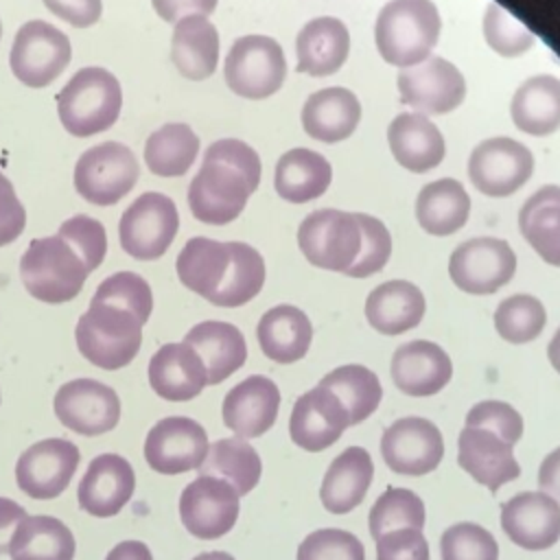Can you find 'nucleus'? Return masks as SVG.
<instances>
[{
	"mask_svg": "<svg viewBox=\"0 0 560 560\" xmlns=\"http://www.w3.org/2000/svg\"><path fill=\"white\" fill-rule=\"evenodd\" d=\"M179 230L175 201L162 192H142L120 217L118 238L125 254L138 260L160 258Z\"/></svg>",
	"mask_w": 560,
	"mask_h": 560,
	"instance_id": "10",
	"label": "nucleus"
},
{
	"mask_svg": "<svg viewBox=\"0 0 560 560\" xmlns=\"http://www.w3.org/2000/svg\"><path fill=\"white\" fill-rule=\"evenodd\" d=\"M184 343H188L203 361L208 385L223 383L228 376L241 370L247 359V343L243 332L228 322L208 319L195 324L186 332Z\"/></svg>",
	"mask_w": 560,
	"mask_h": 560,
	"instance_id": "28",
	"label": "nucleus"
},
{
	"mask_svg": "<svg viewBox=\"0 0 560 560\" xmlns=\"http://www.w3.org/2000/svg\"><path fill=\"white\" fill-rule=\"evenodd\" d=\"M92 300L127 308L133 315H138L142 324H147V319L153 311L151 287L142 276H138L133 271H118V273L105 278L96 287V293L92 295Z\"/></svg>",
	"mask_w": 560,
	"mask_h": 560,
	"instance_id": "46",
	"label": "nucleus"
},
{
	"mask_svg": "<svg viewBox=\"0 0 560 560\" xmlns=\"http://www.w3.org/2000/svg\"><path fill=\"white\" fill-rule=\"evenodd\" d=\"M547 359H549L551 368L560 374V328L556 330V335L551 337V341L547 346Z\"/></svg>",
	"mask_w": 560,
	"mask_h": 560,
	"instance_id": "60",
	"label": "nucleus"
},
{
	"mask_svg": "<svg viewBox=\"0 0 560 560\" xmlns=\"http://www.w3.org/2000/svg\"><path fill=\"white\" fill-rule=\"evenodd\" d=\"M442 28L431 0H389L374 24L378 55L398 68H411L431 57Z\"/></svg>",
	"mask_w": 560,
	"mask_h": 560,
	"instance_id": "2",
	"label": "nucleus"
},
{
	"mask_svg": "<svg viewBox=\"0 0 560 560\" xmlns=\"http://www.w3.org/2000/svg\"><path fill=\"white\" fill-rule=\"evenodd\" d=\"M483 37L486 44L501 57L523 55L536 42L534 33L497 2H490L483 13Z\"/></svg>",
	"mask_w": 560,
	"mask_h": 560,
	"instance_id": "47",
	"label": "nucleus"
},
{
	"mask_svg": "<svg viewBox=\"0 0 560 560\" xmlns=\"http://www.w3.org/2000/svg\"><path fill=\"white\" fill-rule=\"evenodd\" d=\"M258 184V153L243 140L221 138L206 149L201 168L188 186L190 212L201 223L225 225L243 212Z\"/></svg>",
	"mask_w": 560,
	"mask_h": 560,
	"instance_id": "1",
	"label": "nucleus"
},
{
	"mask_svg": "<svg viewBox=\"0 0 560 560\" xmlns=\"http://www.w3.org/2000/svg\"><path fill=\"white\" fill-rule=\"evenodd\" d=\"M389 374L402 394L424 398L446 387L453 376V363L438 343L416 339L394 350Z\"/></svg>",
	"mask_w": 560,
	"mask_h": 560,
	"instance_id": "24",
	"label": "nucleus"
},
{
	"mask_svg": "<svg viewBox=\"0 0 560 560\" xmlns=\"http://www.w3.org/2000/svg\"><path fill=\"white\" fill-rule=\"evenodd\" d=\"M57 420L79 435H101L120 420L118 394L96 378H74L55 394Z\"/></svg>",
	"mask_w": 560,
	"mask_h": 560,
	"instance_id": "15",
	"label": "nucleus"
},
{
	"mask_svg": "<svg viewBox=\"0 0 560 560\" xmlns=\"http://www.w3.org/2000/svg\"><path fill=\"white\" fill-rule=\"evenodd\" d=\"M376 560H431L422 529L402 527L376 538Z\"/></svg>",
	"mask_w": 560,
	"mask_h": 560,
	"instance_id": "53",
	"label": "nucleus"
},
{
	"mask_svg": "<svg viewBox=\"0 0 560 560\" xmlns=\"http://www.w3.org/2000/svg\"><path fill=\"white\" fill-rule=\"evenodd\" d=\"M140 166L133 151L120 142H101L81 153L74 166L77 192L96 206L118 203L138 182Z\"/></svg>",
	"mask_w": 560,
	"mask_h": 560,
	"instance_id": "8",
	"label": "nucleus"
},
{
	"mask_svg": "<svg viewBox=\"0 0 560 560\" xmlns=\"http://www.w3.org/2000/svg\"><path fill=\"white\" fill-rule=\"evenodd\" d=\"M424 503L422 499L409 488H387L370 508L368 525L370 536L376 540L387 532L413 527H424Z\"/></svg>",
	"mask_w": 560,
	"mask_h": 560,
	"instance_id": "44",
	"label": "nucleus"
},
{
	"mask_svg": "<svg viewBox=\"0 0 560 560\" xmlns=\"http://www.w3.org/2000/svg\"><path fill=\"white\" fill-rule=\"evenodd\" d=\"M142 326L131 311L92 300L74 328L77 348L92 365L120 370L136 359L142 343Z\"/></svg>",
	"mask_w": 560,
	"mask_h": 560,
	"instance_id": "5",
	"label": "nucleus"
},
{
	"mask_svg": "<svg viewBox=\"0 0 560 560\" xmlns=\"http://www.w3.org/2000/svg\"><path fill=\"white\" fill-rule=\"evenodd\" d=\"M278 409V385L262 374H254L225 394L221 416L223 424L238 438H260L273 427Z\"/></svg>",
	"mask_w": 560,
	"mask_h": 560,
	"instance_id": "23",
	"label": "nucleus"
},
{
	"mask_svg": "<svg viewBox=\"0 0 560 560\" xmlns=\"http://www.w3.org/2000/svg\"><path fill=\"white\" fill-rule=\"evenodd\" d=\"M319 385L335 392V396L341 400V405L348 411L350 427L368 420L383 398L378 376L370 368L359 363L335 368L319 381Z\"/></svg>",
	"mask_w": 560,
	"mask_h": 560,
	"instance_id": "42",
	"label": "nucleus"
},
{
	"mask_svg": "<svg viewBox=\"0 0 560 560\" xmlns=\"http://www.w3.org/2000/svg\"><path fill=\"white\" fill-rule=\"evenodd\" d=\"M298 560H365V549L352 532L324 527L300 542Z\"/></svg>",
	"mask_w": 560,
	"mask_h": 560,
	"instance_id": "50",
	"label": "nucleus"
},
{
	"mask_svg": "<svg viewBox=\"0 0 560 560\" xmlns=\"http://www.w3.org/2000/svg\"><path fill=\"white\" fill-rule=\"evenodd\" d=\"M298 245L311 265L346 273L361 249V225L357 212L335 208L311 212L300 223Z\"/></svg>",
	"mask_w": 560,
	"mask_h": 560,
	"instance_id": "6",
	"label": "nucleus"
},
{
	"mask_svg": "<svg viewBox=\"0 0 560 560\" xmlns=\"http://www.w3.org/2000/svg\"><path fill=\"white\" fill-rule=\"evenodd\" d=\"M0 37H2V24H0Z\"/></svg>",
	"mask_w": 560,
	"mask_h": 560,
	"instance_id": "62",
	"label": "nucleus"
},
{
	"mask_svg": "<svg viewBox=\"0 0 560 560\" xmlns=\"http://www.w3.org/2000/svg\"><path fill=\"white\" fill-rule=\"evenodd\" d=\"M230 252H232L230 273L225 278V284L212 300L214 306H223V308L247 304L260 293L265 284V260L252 245L241 241H230Z\"/></svg>",
	"mask_w": 560,
	"mask_h": 560,
	"instance_id": "43",
	"label": "nucleus"
},
{
	"mask_svg": "<svg viewBox=\"0 0 560 560\" xmlns=\"http://www.w3.org/2000/svg\"><path fill=\"white\" fill-rule=\"evenodd\" d=\"M350 50V33L337 18H315L306 22L295 39L298 72L311 77H328L337 72Z\"/></svg>",
	"mask_w": 560,
	"mask_h": 560,
	"instance_id": "29",
	"label": "nucleus"
},
{
	"mask_svg": "<svg viewBox=\"0 0 560 560\" xmlns=\"http://www.w3.org/2000/svg\"><path fill=\"white\" fill-rule=\"evenodd\" d=\"M192 560H234V556H230L228 551H206L195 556Z\"/></svg>",
	"mask_w": 560,
	"mask_h": 560,
	"instance_id": "61",
	"label": "nucleus"
},
{
	"mask_svg": "<svg viewBox=\"0 0 560 560\" xmlns=\"http://www.w3.org/2000/svg\"><path fill=\"white\" fill-rule=\"evenodd\" d=\"M230 265H232L230 241L221 243L206 236H192L182 247L175 269H177L179 282L186 289H190L192 293L201 295L212 304V300L225 284Z\"/></svg>",
	"mask_w": 560,
	"mask_h": 560,
	"instance_id": "30",
	"label": "nucleus"
},
{
	"mask_svg": "<svg viewBox=\"0 0 560 560\" xmlns=\"http://www.w3.org/2000/svg\"><path fill=\"white\" fill-rule=\"evenodd\" d=\"M387 142L396 162L411 173L435 168L446 151L440 129L420 112L398 114L387 127Z\"/></svg>",
	"mask_w": 560,
	"mask_h": 560,
	"instance_id": "26",
	"label": "nucleus"
},
{
	"mask_svg": "<svg viewBox=\"0 0 560 560\" xmlns=\"http://www.w3.org/2000/svg\"><path fill=\"white\" fill-rule=\"evenodd\" d=\"M11 560H72L74 536L70 527L46 514L26 516L9 536Z\"/></svg>",
	"mask_w": 560,
	"mask_h": 560,
	"instance_id": "37",
	"label": "nucleus"
},
{
	"mask_svg": "<svg viewBox=\"0 0 560 560\" xmlns=\"http://www.w3.org/2000/svg\"><path fill=\"white\" fill-rule=\"evenodd\" d=\"M208 455L206 429L186 416L158 420L144 440V459L160 475H182L199 468Z\"/></svg>",
	"mask_w": 560,
	"mask_h": 560,
	"instance_id": "16",
	"label": "nucleus"
},
{
	"mask_svg": "<svg viewBox=\"0 0 560 560\" xmlns=\"http://www.w3.org/2000/svg\"><path fill=\"white\" fill-rule=\"evenodd\" d=\"M118 79L98 66L81 68L57 94V114L70 136L88 138L109 129L120 114Z\"/></svg>",
	"mask_w": 560,
	"mask_h": 560,
	"instance_id": "4",
	"label": "nucleus"
},
{
	"mask_svg": "<svg viewBox=\"0 0 560 560\" xmlns=\"http://www.w3.org/2000/svg\"><path fill=\"white\" fill-rule=\"evenodd\" d=\"M304 131L319 142H339L352 136L361 120V103L346 88L313 92L302 107Z\"/></svg>",
	"mask_w": 560,
	"mask_h": 560,
	"instance_id": "31",
	"label": "nucleus"
},
{
	"mask_svg": "<svg viewBox=\"0 0 560 560\" xmlns=\"http://www.w3.org/2000/svg\"><path fill=\"white\" fill-rule=\"evenodd\" d=\"M26 225V212L13 184L0 173V247L13 243Z\"/></svg>",
	"mask_w": 560,
	"mask_h": 560,
	"instance_id": "54",
	"label": "nucleus"
},
{
	"mask_svg": "<svg viewBox=\"0 0 560 560\" xmlns=\"http://www.w3.org/2000/svg\"><path fill=\"white\" fill-rule=\"evenodd\" d=\"M26 510L15 503L13 499H7V497H0V529H7V527H15L18 523H22L26 518Z\"/></svg>",
	"mask_w": 560,
	"mask_h": 560,
	"instance_id": "59",
	"label": "nucleus"
},
{
	"mask_svg": "<svg viewBox=\"0 0 560 560\" xmlns=\"http://www.w3.org/2000/svg\"><path fill=\"white\" fill-rule=\"evenodd\" d=\"M547 324L542 302L529 293L505 298L494 311V328L510 343H527L536 339Z\"/></svg>",
	"mask_w": 560,
	"mask_h": 560,
	"instance_id": "45",
	"label": "nucleus"
},
{
	"mask_svg": "<svg viewBox=\"0 0 560 560\" xmlns=\"http://www.w3.org/2000/svg\"><path fill=\"white\" fill-rule=\"evenodd\" d=\"M105 560H153L149 547L140 540H125V542H118Z\"/></svg>",
	"mask_w": 560,
	"mask_h": 560,
	"instance_id": "58",
	"label": "nucleus"
},
{
	"mask_svg": "<svg viewBox=\"0 0 560 560\" xmlns=\"http://www.w3.org/2000/svg\"><path fill=\"white\" fill-rule=\"evenodd\" d=\"M424 295L407 280H389L370 291L365 317L381 335H400L416 328L424 317Z\"/></svg>",
	"mask_w": 560,
	"mask_h": 560,
	"instance_id": "32",
	"label": "nucleus"
},
{
	"mask_svg": "<svg viewBox=\"0 0 560 560\" xmlns=\"http://www.w3.org/2000/svg\"><path fill=\"white\" fill-rule=\"evenodd\" d=\"M398 92L400 101L420 114H448L462 105L466 79L451 61L431 55L398 72Z\"/></svg>",
	"mask_w": 560,
	"mask_h": 560,
	"instance_id": "17",
	"label": "nucleus"
},
{
	"mask_svg": "<svg viewBox=\"0 0 560 560\" xmlns=\"http://www.w3.org/2000/svg\"><path fill=\"white\" fill-rule=\"evenodd\" d=\"M534 171L532 151L514 138H488L479 142L468 158V177L472 186L488 197H508L516 192Z\"/></svg>",
	"mask_w": 560,
	"mask_h": 560,
	"instance_id": "12",
	"label": "nucleus"
},
{
	"mask_svg": "<svg viewBox=\"0 0 560 560\" xmlns=\"http://www.w3.org/2000/svg\"><path fill=\"white\" fill-rule=\"evenodd\" d=\"M50 13L77 28H88L101 20V0H42Z\"/></svg>",
	"mask_w": 560,
	"mask_h": 560,
	"instance_id": "55",
	"label": "nucleus"
},
{
	"mask_svg": "<svg viewBox=\"0 0 560 560\" xmlns=\"http://www.w3.org/2000/svg\"><path fill=\"white\" fill-rule=\"evenodd\" d=\"M381 455L396 475L420 477L435 470L444 455L440 429L420 416L394 420L381 438Z\"/></svg>",
	"mask_w": 560,
	"mask_h": 560,
	"instance_id": "13",
	"label": "nucleus"
},
{
	"mask_svg": "<svg viewBox=\"0 0 560 560\" xmlns=\"http://www.w3.org/2000/svg\"><path fill=\"white\" fill-rule=\"evenodd\" d=\"M57 234L63 236L81 254L90 271H94L103 262L107 254V234L101 221L88 214H77L66 219L59 225Z\"/></svg>",
	"mask_w": 560,
	"mask_h": 560,
	"instance_id": "51",
	"label": "nucleus"
},
{
	"mask_svg": "<svg viewBox=\"0 0 560 560\" xmlns=\"http://www.w3.org/2000/svg\"><path fill=\"white\" fill-rule=\"evenodd\" d=\"M262 464L256 448L243 438H223L208 446L199 475H212L228 481L238 497L249 494L260 481Z\"/></svg>",
	"mask_w": 560,
	"mask_h": 560,
	"instance_id": "40",
	"label": "nucleus"
},
{
	"mask_svg": "<svg viewBox=\"0 0 560 560\" xmlns=\"http://www.w3.org/2000/svg\"><path fill=\"white\" fill-rule=\"evenodd\" d=\"M219 0H151L155 13L164 22H179L186 15H203L208 18Z\"/></svg>",
	"mask_w": 560,
	"mask_h": 560,
	"instance_id": "56",
	"label": "nucleus"
},
{
	"mask_svg": "<svg viewBox=\"0 0 560 560\" xmlns=\"http://www.w3.org/2000/svg\"><path fill=\"white\" fill-rule=\"evenodd\" d=\"M516 254L494 236H475L455 247L448 260V276L457 289L472 295H490L512 280Z\"/></svg>",
	"mask_w": 560,
	"mask_h": 560,
	"instance_id": "11",
	"label": "nucleus"
},
{
	"mask_svg": "<svg viewBox=\"0 0 560 560\" xmlns=\"http://www.w3.org/2000/svg\"><path fill=\"white\" fill-rule=\"evenodd\" d=\"M518 230L545 262L560 267V186H542L523 203Z\"/></svg>",
	"mask_w": 560,
	"mask_h": 560,
	"instance_id": "39",
	"label": "nucleus"
},
{
	"mask_svg": "<svg viewBox=\"0 0 560 560\" xmlns=\"http://www.w3.org/2000/svg\"><path fill=\"white\" fill-rule=\"evenodd\" d=\"M457 464L477 483L497 492L521 475L512 444L481 427H464L457 438Z\"/></svg>",
	"mask_w": 560,
	"mask_h": 560,
	"instance_id": "22",
	"label": "nucleus"
},
{
	"mask_svg": "<svg viewBox=\"0 0 560 560\" xmlns=\"http://www.w3.org/2000/svg\"><path fill=\"white\" fill-rule=\"evenodd\" d=\"M501 527L521 549H549L560 538V503L542 490L518 492L501 505Z\"/></svg>",
	"mask_w": 560,
	"mask_h": 560,
	"instance_id": "19",
	"label": "nucleus"
},
{
	"mask_svg": "<svg viewBox=\"0 0 560 560\" xmlns=\"http://www.w3.org/2000/svg\"><path fill=\"white\" fill-rule=\"evenodd\" d=\"M538 486L560 503V446L553 448L538 468Z\"/></svg>",
	"mask_w": 560,
	"mask_h": 560,
	"instance_id": "57",
	"label": "nucleus"
},
{
	"mask_svg": "<svg viewBox=\"0 0 560 560\" xmlns=\"http://www.w3.org/2000/svg\"><path fill=\"white\" fill-rule=\"evenodd\" d=\"M223 74L236 96L267 98L280 90L287 77L284 50L267 35L238 37L225 57Z\"/></svg>",
	"mask_w": 560,
	"mask_h": 560,
	"instance_id": "7",
	"label": "nucleus"
},
{
	"mask_svg": "<svg viewBox=\"0 0 560 560\" xmlns=\"http://www.w3.org/2000/svg\"><path fill=\"white\" fill-rule=\"evenodd\" d=\"M470 214V197L466 188L453 179H435L418 192L416 219L431 236H448L466 225Z\"/></svg>",
	"mask_w": 560,
	"mask_h": 560,
	"instance_id": "38",
	"label": "nucleus"
},
{
	"mask_svg": "<svg viewBox=\"0 0 560 560\" xmlns=\"http://www.w3.org/2000/svg\"><path fill=\"white\" fill-rule=\"evenodd\" d=\"M199 153L197 133L184 122H168L153 131L144 142V164L153 175L179 177Z\"/></svg>",
	"mask_w": 560,
	"mask_h": 560,
	"instance_id": "41",
	"label": "nucleus"
},
{
	"mask_svg": "<svg viewBox=\"0 0 560 560\" xmlns=\"http://www.w3.org/2000/svg\"><path fill=\"white\" fill-rule=\"evenodd\" d=\"M238 508V492L212 475H199L179 497V518L188 534L201 540L225 536L236 525Z\"/></svg>",
	"mask_w": 560,
	"mask_h": 560,
	"instance_id": "14",
	"label": "nucleus"
},
{
	"mask_svg": "<svg viewBox=\"0 0 560 560\" xmlns=\"http://www.w3.org/2000/svg\"><path fill=\"white\" fill-rule=\"evenodd\" d=\"M442 560H499V542L477 523H455L440 536Z\"/></svg>",
	"mask_w": 560,
	"mask_h": 560,
	"instance_id": "48",
	"label": "nucleus"
},
{
	"mask_svg": "<svg viewBox=\"0 0 560 560\" xmlns=\"http://www.w3.org/2000/svg\"><path fill=\"white\" fill-rule=\"evenodd\" d=\"M332 179L328 160L311 149L295 147L280 155L273 173L276 192L289 203H306L322 197Z\"/></svg>",
	"mask_w": 560,
	"mask_h": 560,
	"instance_id": "36",
	"label": "nucleus"
},
{
	"mask_svg": "<svg viewBox=\"0 0 560 560\" xmlns=\"http://www.w3.org/2000/svg\"><path fill=\"white\" fill-rule=\"evenodd\" d=\"M357 219L361 225V249L346 276L368 278L387 265L392 254V236L381 219L365 212H357Z\"/></svg>",
	"mask_w": 560,
	"mask_h": 560,
	"instance_id": "49",
	"label": "nucleus"
},
{
	"mask_svg": "<svg viewBox=\"0 0 560 560\" xmlns=\"http://www.w3.org/2000/svg\"><path fill=\"white\" fill-rule=\"evenodd\" d=\"M350 427L348 411L328 387L319 385L304 392L291 409L289 438L295 446L319 453L332 446Z\"/></svg>",
	"mask_w": 560,
	"mask_h": 560,
	"instance_id": "20",
	"label": "nucleus"
},
{
	"mask_svg": "<svg viewBox=\"0 0 560 560\" xmlns=\"http://www.w3.org/2000/svg\"><path fill=\"white\" fill-rule=\"evenodd\" d=\"M256 337L267 359L276 363H295L311 348L313 326L302 308L278 304L260 317Z\"/></svg>",
	"mask_w": 560,
	"mask_h": 560,
	"instance_id": "33",
	"label": "nucleus"
},
{
	"mask_svg": "<svg viewBox=\"0 0 560 560\" xmlns=\"http://www.w3.org/2000/svg\"><path fill=\"white\" fill-rule=\"evenodd\" d=\"M374 477V464L370 453L363 446L343 448L328 466L319 501L330 514L352 512L368 494V488Z\"/></svg>",
	"mask_w": 560,
	"mask_h": 560,
	"instance_id": "27",
	"label": "nucleus"
},
{
	"mask_svg": "<svg viewBox=\"0 0 560 560\" xmlns=\"http://www.w3.org/2000/svg\"><path fill=\"white\" fill-rule=\"evenodd\" d=\"M171 61L186 79H208L217 70L219 61V33L214 24L203 15H186L175 22Z\"/></svg>",
	"mask_w": 560,
	"mask_h": 560,
	"instance_id": "34",
	"label": "nucleus"
},
{
	"mask_svg": "<svg viewBox=\"0 0 560 560\" xmlns=\"http://www.w3.org/2000/svg\"><path fill=\"white\" fill-rule=\"evenodd\" d=\"M136 490L131 464L116 453L96 455L79 481L77 499L81 510L92 516L107 518L118 514Z\"/></svg>",
	"mask_w": 560,
	"mask_h": 560,
	"instance_id": "21",
	"label": "nucleus"
},
{
	"mask_svg": "<svg viewBox=\"0 0 560 560\" xmlns=\"http://www.w3.org/2000/svg\"><path fill=\"white\" fill-rule=\"evenodd\" d=\"M79 459V448L70 440L48 438L35 442L18 457V488L31 499H55L70 486Z\"/></svg>",
	"mask_w": 560,
	"mask_h": 560,
	"instance_id": "18",
	"label": "nucleus"
},
{
	"mask_svg": "<svg viewBox=\"0 0 560 560\" xmlns=\"http://www.w3.org/2000/svg\"><path fill=\"white\" fill-rule=\"evenodd\" d=\"M151 389L171 402L192 400L208 385L206 365L188 343H164L149 361Z\"/></svg>",
	"mask_w": 560,
	"mask_h": 560,
	"instance_id": "25",
	"label": "nucleus"
},
{
	"mask_svg": "<svg viewBox=\"0 0 560 560\" xmlns=\"http://www.w3.org/2000/svg\"><path fill=\"white\" fill-rule=\"evenodd\" d=\"M516 129L529 136H549L560 127V79L536 74L525 79L510 103Z\"/></svg>",
	"mask_w": 560,
	"mask_h": 560,
	"instance_id": "35",
	"label": "nucleus"
},
{
	"mask_svg": "<svg viewBox=\"0 0 560 560\" xmlns=\"http://www.w3.org/2000/svg\"><path fill=\"white\" fill-rule=\"evenodd\" d=\"M70 39L44 20L22 24L13 37L9 63L18 81L28 88L50 85L70 63Z\"/></svg>",
	"mask_w": 560,
	"mask_h": 560,
	"instance_id": "9",
	"label": "nucleus"
},
{
	"mask_svg": "<svg viewBox=\"0 0 560 560\" xmlns=\"http://www.w3.org/2000/svg\"><path fill=\"white\" fill-rule=\"evenodd\" d=\"M466 427H481L497 433L508 444H516L523 435L521 413L503 400H481L466 413Z\"/></svg>",
	"mask_w": 560,
	"mask_h": 560,
	"instance_id": "52",
	"label": "nucleus"
},
{
	"mask_svg": "<svg viewBox=\"0 0 560 560\" xmlns=\"http://www.w3.org/2000/svg\"><path fill=\"white\" fill-rule=\"evenodd\" d=\"M90 273L81 254L59 234L33 238L20 258L24 289L46 304L77 298Z\"/></svg>",
	"mask_w": 560,
	"mask_h": 560,
	"instance_id": "3",
	"label": "nucleus"
}]
</instances>
